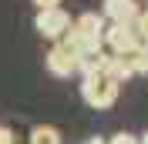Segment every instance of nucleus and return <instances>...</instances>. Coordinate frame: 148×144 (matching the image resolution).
<instances>
[{"label":"nucleus","mask_w":148,"mask_h":144,"mask_svg":"<svg viewBox=\"0 0 148 144\" xmlns=\"http://www.w3.org/2000/svg\"><path fill=\"white\" fill-rule=\"evenodd\" d=\"M104 144H138V137L135 134H128V131H121V134H114V137H108Z\"/></svg>","instance_id":"nucleus-11"},{"label":"nucleus","mask_w":148,"mask_h":144,"mask_svg":"<svg viewBox=\"0 0 148 144\" xmlns=\"http://www.w3.org/2000/svg\"><path fill=\"white\" fill-rule=\"evenodd\" d=\"M121 60L128 64V71H131V77L135 74H148V47H135V50H128V54H121Z\"/></svg>","instance_id":"nucleus-8"},{"label":"nucleus","mask_w":148,"mask_h":144,"mask_svg":"<svg viewBox=\"0 0 148 144\" xmlns=\"http://www.w3.org/2000/svg\"><path fill=\"white\" fill-rule=\"evenodd\" d=\"M71 14H67L64 7H51V10H37V17H34V27L40 37H47V40H64L67 30H71Z\"/></svg>","instance_id":"nucleus-3"},{"label":"nucleus","mask_w":148,"mask_h":144,"mask_svg":"<svg viewBox=\"0 0 148 144\" xmlns=\"http://www.w3.org/2000/svg\"><path fill=\"white\" fill-rule=\"evenodd\" d=\"M101 44H104V54L121 57V54H128V50H135V47H138V37H135V30H131V27L108 24V27H104V34H101Z\"/></svg>","instance_id":"nucleus-4"},{"label":"nucleus","mask_w":148,"mask_h":144,"mask_svg":"<svg viewBox=\"0 0 148 144\" xmlns=\"http://www.w3.org/2000/svg\"><path fill=\"white\" fill-rule=\"evenodd\" d=\"M131 30H135V37H138V44L148 47V10L138 14V20H135V27H131Z\"/></svg>","instance_id":"nucleus-10"},{"label":"nucleus","mask_w":148,"mask_h":144,"mask_svg":"<svg viewBox=\"0 0 148 144\" xmlns=\"http://www.w3.org/2000/svg\"><path fill=\"white\" fill-rule=\"evenodd\" d=\"M81 97H84L88 107L104 111L118 101V84L108 81L104 74H88V77H81Z\"/></svg>","instance_id":"nucleus-2"},{"label":"nucleus","mask_w":148,"mask_h":144,"mask_svg":"<svg viewBox=\"0 0 148 144\" xmlns=\"http://www.w3.org/2000/svg\"><path fill=\"white\" fill-rule=\"evenodd\" d=\"M138 144H148V134H141V137H138Z\"/></svg>","instance_id":"nucleus-15"},{"label":"nucleus","mask_w":148,"mask_h":144,"mask_svg":"<svg viewBox=\"0 0 148 144\" xmlns=\"http://www.w3.org/2000/svg\"><path fill=\"white\" fill-rule=\"evenodd\" d=\"M37 10H51V7H61V0H34Z\"/></svg>","instance_id":"nucleus-13"},{"label":"nucleus","mask_w":148,"mask_h":144,"mask_svg":"<svg viewBox=\"0 0 148 144\" xmlns=\"http://www.w3.org/2000/svg\"><path fill=\"white\" fill-rule=\"evenodd\" d=\"M104 17L101 14H81V17L71 24V30H67V37L61 40L64 47H71L77 57H84V54H98V50H104V44H101V34H104Z\"/></svg>","instance_id":"nucleus-1"},{"label":"nucleus","mask_w":148,"mask_h":144,"mask_svg":"<svg viewBox=\"0 0 148 144\" xmlns=\"http://www.w3.org/2000/svg\"><path fill=\"white\" fill-rule=\"evenodd\" d=\"M44 64H47V71L54 74V77H71V74H77V54H74L71 47H64V44L51 47L47 57H44Z\"/></svg>","instance_id":"nucleus-5"},{"label":"nucleus","mask_w":148,"mask_h":144,"mask_svg":"<svg viewBox=\"0 0 148 144\" xmlns=\"http://www.w3.org/2000/svg\"><path fill=\"white\" fill-rule=\"evenodd\" d=\"M30 144H61V131L51 124H34L30 127Z\"/></svg>","instance_id":"nucleus-9"},{"label":"nucleus","mask_w":148,"mask_h":144,"mask_svg":"<svg viewBox=\"0 0 148 144\" xmlns=\"http://www.w3.org/2000/svg\"><path fill=\"white\" fill-rule=\"evenodd\" d=\"M84 144H104V137H91V141H84Z\"/></svg>","instance_id":"nucleus-14"},{"label":"nucleus","mask_w":148,"mask_h":144,"mask_svg":"<svg viewBox=\"0 0 148 144\" xmlns=\"http://www.w3.org/2000/svg\"><path fill=\"white\" fill-rule=\"evenodd\" d=\"M101 74H104V77H108V81H114V84H118V87H121V84H125V81H128V77H131V71H128V64H125V60H121V57H104V67H101Z\"/></svg>","instance_id":"nucleus-7"},{"label":"nucleus","mask_w":148,"mask_h":144,"mask_svg":"<svg viewBox=\"0 0 148 144\" xmlns=\"http://www.w3.org/2000/svg\"><path fill=\"white\" fill-rule=\"evenodd\" d=\"M141 7L138 0H104V20L111 24H118V27H135V20H138Z\"/></svg>","instance_id":"nucleus-6"},{"label":"nucleus","mask_w":148,"mask_h":144,"mask_svg":"<svg viewBox=\"0 0 148 144\" xmlns=\"http://www.w3.org/2000/svg\"><path fill=\"white\" fill-rule=\"evenodd\" d=\"M0 144H17V137H14V131L7 124H0Z\"/></svg>","instance_id":"nucleus-12"}]
</instances>
